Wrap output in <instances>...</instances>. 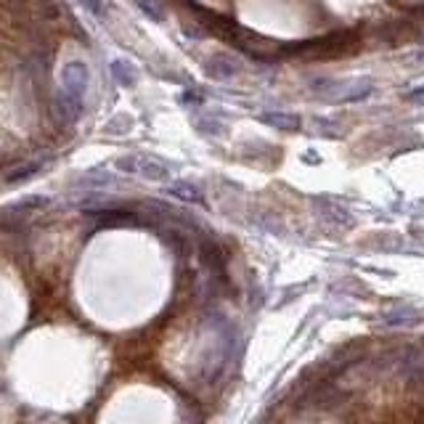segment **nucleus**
<instances>
[{
    "mask_svg": "<svg viewBox=\"0 0 424 424\" xmlns=\"http://www.w3.org/2000/svg\"><path fill=\"white\" fill-rule=\"evenodd\" d=\"M358 48H361L358 32L340 30L321 38V40H305L300 45H289V48H284V53H305L311 59H340V56L355 53Z\"/></svg>",
    "mask_w": 424,
    "mask_h": 424,
    "instance_id": "f257e3e1",
    "label": "nucleus"
},
{
    "mask_svg": "<svg viewBox=\"0 0 424 424\" xmlns=\"http://www.w3.org/2000/svg\"><path fill=\"white\" fill-rule=\"evenodd\" d=\"M88 82H91V74H88V67L82 61H69L64 72H61V88L59 91L69 93L74 99H85V91H88Z\"/></svg>",
    "mask_w": 424,
    "mask_h": 424,
    "instance_id": "f03ea898",
    "label": "nucleus"
},
{
    "mask_svg": "<svg viewBox=\"0 0 424 424\" xmlns=\"http://www.w3.org/2000/svg\"><path fill=\"white\" fill-rule=\"evenodd\" d=\"M202 67H204V74L218 82H225L239 74V61L231 59V56H225V53H215V56H210Z\"/></svg>",
    "mask_w": 424,
    "mask_h": 424,
    "instance_id": "7ed1b4c3",
    "label": "nucleus"
},
{
    "mask_svg": "<svg viewBox=\"0 0 424 424\" xmlns=\"http://www.w3.org/2000/svg\"><path fill=\"white\" fill-rule=\"evenodd\" d=\"M111 80L117 82L120 88H133L138 82V69L133 67L130 59H111L109 61Z\"/></svg>",
    "mask_w": 424,
    "mask_h": 424,
    "instance_id": "20e7f679",
    "label": "nucleus"
},
{
    "mask_svg": "<svg viewBox=\"0 0 424 424\" xmlns=\"http://www.w3.org/2000/svg\"><path fill=\"white\" fill-rule=\"evenodd\" d=\"M167 194L175 196V199H181V202H189V204H204V194L202 189L191 181H175L167 186Z\"/></svg>",
    "mask_w": 424,
    "mask_h": 424,
    "instance_id": "39448f33",
    "label": "nucleus"
},
{
    "mask_svg": "<svg viewBox=\"0 0 424 424\" xmlns=\"http://www.w3.org/2000/svg\"><path fill=\"white\" fill-rule=\"evenodd\" d=\"M138 175L149 178V181H167V178H170V164H167V162H162V160H157V157L143 154V162H141V170H138Z\"/></svg>",
    "mask_w": 424,
    "mask_h": 424,
    "instance_id": "423d86ee",
    "label": "nucleus"
},
{
    "mask_svg": "<svg viewBox=\"0 0 424 424\" xmlns=\"http://www.w3.org/2000/svg\"><path fill=\"white\" fill-rule=\"evenodd\" d=\"M260 120L271 128H279V130H300L303 128V120L297 114H284V111H268Z\"/></svg>",
    "mask_w": 424,
    "mask_h": 424,
    "instance_id": "0eeeda50",
    "label": "nucleus"
},
{
    "mask_svg": "<svg viewBox=\"0 0 424 424\" xmlns=\"http://www.w3.org/2000/svg\"><path fill=\"white\" fill-rule=\"evenodd\" d=\"M342 91L334 93V99L340 101H361L372 93V82L369 80H358V82H347V85H340Z\"/></svg>",
    "mask_w": 424,
    "mask_h": 424,
    "instance_id": "6e6552de",
    "label": "nucleus"
},
{
    "mask_svg": "<svg viewBox=\"0 0 424 424\" xmlns=\"http://www.w3.org/2000/svg\"><path fill=\"white\" fill-rule=\"evenodd\" d=\"M109 183H111V175L106 170H85L82 172V178L77 181V186L91 189V191H99V189L109 186Z\"/></svg>",
    "mask_w": 424,
    "mask_h": 424,
    "instance_id": "1a4fd4ad",
    "label": "nucleus"
},
{
    "mask_svg": "<svg viewBox=\"0 0 424 424\" xmlns=\"http://www.w3.org/2000/svg\"><path fill=\"white\" fill-rule=\"evenodd\" d=\"M194 125H196V130L202 135H221V133H225V122L218 120V117H199V120H194Z\"/></svg>",
    "mask_w": 424,
    "mask_h": 424,
    "instance_id": "9d476101",
    "label": "nucleus"
},
{
    "mask_svg": "<svg viewBox=\"0 0 424 424\" xmlns=\"http://www.w3.org/2000/svg\"><path fill=\"white\" fill-rule=\"evenodd\" d=\"M135 6H138L152 21H164V9H162L157 0H135Z\"/></svg>",
    "mask_w": 424,
    "mask_h": 424,
    "instance_id": "9b49d317",
    "label": "nucleus"
},
{
    "mask_svg": "<svg viewBox=\"0 0 424 424\" xmlns=\"http://www.w3.org/2000/svg\"><path fill=\"white\" fill-rule=\"evenodd\" d=\"M43 164H24V167H19L16 172H9L6 175V181L9 183H19V181H27V178H35L38 172H40Z\"/></svg>",
    "mask_w": 424,
    "mask_h": 424,
    "instance_id": "f8f14e48",
    "label": "nucleus"
},
{
    "mask_svg": "<svg viewBox=\"0 0 424 424\" xmlns=\"http://www.w3.org/2000/svg\"><path fill=\"white\" fill-rule=\"evenodd\" d=\"M80 6L91 16H96V19H104L106 16V11H109V0H80Z\"/></svg>",
    "mask_w": 424,
    "mask_h": 424,
    "instance_id": "ddd939ff",
    "label": "nucleus"
},
{
    "mask_svg": "<svg viewBox=\"0 0 424 424\" xmlns=\"http://www.w3.org/2000/svg\"><path fill=\"white\" fill-rule=\"evenodd\" d=\"M178 104H181V106H202V104H204V93L189 88V91H183L181 96H178Z\"/></svg>",
    "mask_w": 424,
    "mask_h": 424,
    "instance_id": "4468645a",
    "label": "nucleus"
},
{
    "mask_svg": "<svg viewBox=\"0 0 424 424\" xmlns=\"http://www.w3.org/2000/svg\"><path fill=\"white\" fill-rule=\"evenodd\" d=\"M411 101H414L416 106H424V85L416 88V91H411Z\"/></svg>",
    "mask_w": 424,
    "mask_h": 424,
    "instance_id": "2eb2a0df",
    "label": "nucleus"
}]
</instances>
